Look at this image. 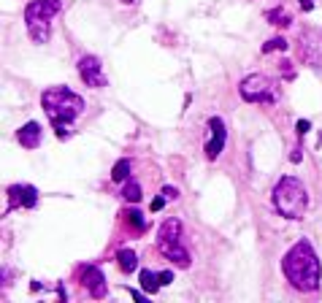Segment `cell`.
<instances>
[{
	"label": "cell",
	"mask_w": 322,
	"mask_h": 303,
	"mask_svg": "<svg viewBox=\"0 0 322 303\" xmlns=\"http://www.w3.org/2000/svg\"><path fill=\"white\" fill-rule=\"evenodd\" d=\"M300 8H306V11H311V8H314V3H311V0H300Z\"/></svg>",
	"instance_id": "25"
},
{
	"label": "cell",
	"mask_w": 322,
	"mask_h": 303,
	"mask_svg": "<svg viewBox=\"0 0 322 303\" xmlns=\"http://www.w3.org/2000/svg\"><path fill=\"white\" fill-rule=\"evenodd\" d=\"M295 127H298V133H300V136H306V133L311 130V125H309L306 119H298V125H295Z\"/></svg>",
	"instance_id": "24"
},
{
	"label": "cell",
	"mask_w": 322,
	"mask_h": 303,
	"mask_svg": "<svg viewBox=\"0 0 322 303\" xmlns=\"http://www.w3.org/2000/svg\"><path fill=\"white\" fill-rule=\"evenodd\" d=\"M79 73H81V79H84V84H87V87H103V84H106V76H103V65H100L98 57H92V54L81 57V62H79Z\"/></svg>",
	"instance_id": "8"
},
{
	"label": "cell",
	"mask_w": 322,
	"mask_h": 303,
	"mask_svg": "<svg viewBox=\"0 0 322 303\" xmlns=\"http://www.w3.org/2000/svg\"><path fill=\"white\" fill-rule=\"evenodd\" d=\"M62 3L60 0H33L25 8V22H27V33L33 35L35 44H46L52 33V19L60 14Z\"/></svg>",
	"instance_id": "4"
},
{
	"label": "cell",
	"mask_w": 322,
	"mask_h": 303,
	"mask_svg": "<svg viewBox=\"0 0 322 303\" xmlns=\"http://www.w3.org/2000/svg\"><path fill=\"white\" fill-rule=\"evenodd\" d=\"M8 201H11V206H8V211L16 206H25V208H33L38 203V189L33 184H16V187H8Z\"/></svg>",
	"instance_id": "10"
},
{
	"label": "cell",
	"mask_w": 322,
	"mask_h": 303,
	"mask_svg": "<svg viewBox=\"0 0 322 303\" xmlns=\"http://www.w3.org/2000/svg\"><path fill=\"white\" fill-rule=\"evenodd\" d=\"M81 284H84V290L90 292L92 298H106V279H103V273L98 265H84L81 268Z\"/></svg>",
	"instance_id": "7"
},
{
	"label": "cell",
	"mask_w": 322,
	"mask_h": 303,
	"mask_svg": "<svg viewBox=\"0 0 322 303\" xmlns=\"http://www.w3.org/2000/svg\"><path fill=\"white\" fill-rule=\"evenodd\" d=\"M122 3H133V0H122Z\"/></svg>",
	"instance_id": "27"
},
{
	"label": "cell",
	"mask_w": 322,
	"mask_h": 303,
	"mask_svg": "<svg viewBox=\"0 0 322 303\" xmlns=\"http://www.w3.org/2000/svg\"><path fill=\"white\" fill-rule=\"evenodd\" d=\"M138 279H141V287H144V292H157V287H163V284H160V276H155L152 271H141Z\"/></svg>",
	"instance_id": "17"
},
{
	"label": "cell",
	"mask_w": 322,
	"mask_h": 303,
	"mask_svg": "<svg viewBox=\"0 0 322 303\" xmlns=\"http://www.w3.org/2000/svg\"><path fill=\"white\" fill-rule=\"evenodd\" d=\"M16 141L25 149H38V146H41V125H38V122H27V125H22L16 130Z\"/></svg>",
	"instance_id": "12"
},
{
	"label": "cell",
	"mask_w": 322,
	"mask_h": 303,
	"mask_svg": "<svg viewBox=\"0 0 322 303\" xmlns=\"http://www.w3.org/2000/svg\"><path fill=\"white\" fill-rule=\"evenodd\" d=\"M163 195L168 198V201H176V198H179V189L170 187V184H165V187H163Z\"/></svg>",
	"instance_id": "22"
},
{
	"label": "cell",
	"mask_w": 322,
	"mask_h": 303,
	"mask_svg": "<svg viewBox=\"0 0 322 303\" xmlns=\"http://www.w3.org/2000/svg\"><path fill=\"white\" fill-rule=\"evenodd\" d=\"M111 179H114V182H127V179H130V160H119V163L114 165V170H111Z\"/></svg>",
	"instance_id": "18"
},
{
	"label": "cell",
	"mask_w": 322,
	"mask_h": 303,
	"mask_svg": "<svg viewBox=\"0 0 322 303\" xmlns=\"http://www.w3.org/2000/svg\"><path fill=\"white\" fill-rule=\"evenodd\" d=\"M122 217H127V222L136 227V230H144V227H146V220H144V214H141L138 208H130V211H125Z\"/></svg>",
	"instance_id": "19"
},
{
	"label": "cell",
	"mask_w": 322,
	"mask_h": 303,
	"mask_svg": "<svg viewBox=\"0 0 322 303\" xmlns=\"http://www.w3.org/2000/svg\"><path fill=\"white\" fill-rule=\"evenodd\" d=\"M157 249L165 260H170L179 268H189V252L182 246V241H157Z\"/></svg>",
	"instance_id": "11"
},
{
	"label": "cell",
	"mask_w": 322,
	"mask_h": 303,
	"mask_svg": "<svg viewBox=\"0 0 322 303\" xmlns=\"http://www.w3.org/2000/svg\"><path fill=\"white\" fill-rule=\"evenodd\" d=\"M122 198H125L127 203H138V201H141V184L136 182V179H127V182H125Z\"/></svg>",
	"instance_id": "16"
},
{
	"label": "cell",
	"mask_w": 322,
	"mask_h": 303,
	"mask_svg": "<svg viewBox=\"0 0 322 303\" xmlns=\"http://www.w3.org/2000/svg\"><path fill=\"white\" fill-rule=\"evenodd\" d=\"M208 127H211V141L206 144V157L208 160H217L225 149V141H227V130H225V122L220 117H211L208 119Z\"/></svg>",
	"instance_id": "9"
},
{
	"label": "cell",
	"mask_w": 322,
	"mask_h": 303,
	"mask_svg": "<svg viewBox=\"0 0 322 303\" xmlns=\"http://www.w3.org/2000/svg\"><path fill=\"white\" fill-rule=\"evenodd\" d=\"M117 260H119V268L122 271L133 273V271H136V265H138V254L133 252V249H119L117 252Z\"/></svg>",
	"instance_id": "14"
},
{
	"label": "cell",
	"mask_w": 322,
	"mask_h": 303,
	"mask_svg": "<svg viewBox=\"0 0 322 303\" xmlns=\"http://www.w3.org/2000/svg\"><path fill=\"white\" fill-rule=\"evenodd\" d=\"M300 57L309 65H322V30H303L300 33Z\"/></svg>",
	"instance_id": "6"
},
{
	"label": "cell",
	"mask_w": 322,
	"mask_h": 303,
	"mask_svg": "<svg viewBox=\"0 0 322 303\" xmlns=\"http://www.w3.org/2000/svg\"><path fill=\"white\" fill-rule=\"evenodd\" d=\"M41 106L46 111V117L52 119V125L57 130V136L65 138V125H71L81 117L84 111V100L76 92H71L68 87H49L41 92Z\"/></svg>",
	"instance_id": "2"
},
{
	"label": "cell",
	"mask_w": 322,
	"mask_h": 303,
	"mask_svg": "<svg viewBox=\"0 0 322 303\" xmlns=\"http://www.w3.org/2000/svg\"><path fill=\"white\" fill-rule=\"evenodd\" d=\"M282 271L287 282L295 287L298 292H314L319 287V260H317V252L309 241H298L292 249L284 254L282 260Z\"/></svg>",
	"instance_id": "1"
},
{
	"label": "cell",
	"mask_w": 322,
	"mask_h": 303,
	"mask_svg": "<svg viewBox=\"0 0 322 303\" xmlns=\"http://www.w3.org/2000/svg\"><path fill=\"white\" fill-rule=\"evenodd\" d=\"M165 201H168V198L165 195H160V198H155V201H152V211H163V208H165Z\"/></svg>",
	"instance_id": "21"
},
{
	"label": "cell",
	"mask_w": 322,
	"mask_h": 303,
	"mask_svg": "<svg viewBox=\"0 0 322 303\" xmlns=\"http://www.w3.org/2000/svg\"><path fill=\"white\" fill-rule=\"evenodd\" d=\"M273 206L287 220H303L309 211V192L295 176H282L273 187Z\"/></svg>",
	"instance_id": "3"
},
{
	"label": "cell",
	"mask_w": 322,
	"mask_h": 303,
	"mask_svg": "<svg viewBox=\"0 0 322 303\" xmlns=\"http://www.w3.org/2000/svg\"><path fill=\"white\" fill-rule=\"evenodd\" d=\"M182 222L176 220V217H170V220H165L163 225H160V230H157V241H179L182 239Z\"/></svg>",
	"instance_id": "13"
},
{
	"label": "cell",
	"mask_w": 322,
	"mask_h": 303,
	"mask_svg": "<svg viewBox=\"0 0 322 303\" xmlns=\"http://www.w3.org/2000/svg\"><path fill=\"white\" fill-rule=\"evenodd\" d=\"M265 19H268L271 25H279V27H287L292 22V16H290L287 8H271V11L265 14Z\"/></svg>",
	"instance_id": "15"
},
{
	"label": "cell",
	"mask_w": 322,
	"mask_h": 303,
	"mask_svg": "<svg viewBox=\"0 0 322 303\" xmlns=\"http://www.w3.org/2000/svg\"><path fill=\"white\" fill-rule=\"evenodd\" d=\"M268 52H287V41H284V38H271V41H265L263 54H268Z\"/></svg>",
	"instance_id": "20"
},
{
	"label": "cell",
	"mask_w": 322,
	"mask_h": 303,
	"mask_svg": "<svg viewBox=\"0 0 322 303\" xmlns=\"http://www.w3.org/2000/svg\"><path fill=\"white\" fill-rule=\"evenodd\" d=\"M239 95L246 103H271L273 98H276V84H273L271 76L249 73L246 79H241Z\"/></svg>",
	"instance_id": "5"
},
{
	"label": "cell",
	"mask_w": 322,
	"mask_h": 303,
	"mask_svg": "<svg viewBox=\"0 0 322 303\" xmlns=\"http://www.w3.org/2000/svg\"><path fill=\"white\" fill-rule=\"evenodd\" d=\"M170 282H174V273H170V271H163V273H160V284H163V287H168Z\"/></svg>",
	"instance_id": "23"
},
{
	"label": "cell",
	"mask_w": 322,
	"mask_h": 303,
	"mask_svg": "<svg viewBox=\"0 0 322 303\" xmlns=\"http://www.w3.org/2000/svg\"><path fill=\"white\" fill-rule=\"evenodd\" d=\"M290 160H292V163H300V149H295V152H292V155H290Z\"/></svg>",
	"instance_id": "26"
}]
</instances>
